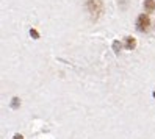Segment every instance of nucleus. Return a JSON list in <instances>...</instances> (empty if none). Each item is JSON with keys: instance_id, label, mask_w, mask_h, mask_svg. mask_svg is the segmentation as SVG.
I'll use <instances>...</instances> for the list:
<instances>
[{"instance_id": "obj_1", "label": "nucleus", "mask_w": 155, "mask_h": 139, "mask_svg": "<svg viewBox=\"0 0 155 139\" xmlns=\"http://www.w3.org/2000/svg\"><path fill=\"white\" fill-rule=\"evenodd\" d=\"M88 10L91 11L94 17L99 16V13L102 11V3H100V0H88Z\"/></svg>"}, {"instance_id": "obj_6", "label": "nucleus", "mask_w": 155, "mask_h": 139, "mask_svg": "<svg viewBox=\"0 0 155 139\" xmlns=\"http://www.w3.org/2000/svg\"><path fill=\"white\" fill-rule=\"evenodd\" d=\"M121 50V44L119 42H114V52H119Z\"/></svg>"}, {"instance_id": "obj_8", "label": "nucleus", "mask_w": 155, "mask_h": 139, "mask_svg": "<svg viewBox=\"0 0 155 139\" xmlns=\"http://www.w3.org/2000/svg\"><path fill=\"white\" fill-rule=\"evenodd\" d=\"M13 139H24V136H22V134H14Z\"/></svg>"}, {"instance_id": "obj_3", "label": "nucleus", "mask_w": 155, "mask_h": 139, "mask_svg": "<svg viewBox=\"0 0 155 139\" xmlns=\"http://www.w3.org/2000/svg\"><path fill=\"white\" fill-rule=\"evenodd\" d=\"M135 47H136V39L132 38V36H127V38H125V49L133 50Z\"/></svg>"}, {"instance_id": "obj_2", "label": "nucleus", "mask_w": 155, "mask_h": 139, "mask_svg": "<svg viewBox=\"0 0 155 139\" xmlns=\"http://www.w3.org/2000/svg\"><path fill=\"white\" fill-rule=\"evenodd\" d=\"M149 25H150V19H149V16H146V14H141L138 17V21H136V27H138L140 31H146L149 28Z\"/></svg>"}, {"instance_id": "obj_4", "label": "nucleus", "mask_w": 155, "mask_h": 139, "mask_svg": "<svg viewBox=\"0 0 155 139\" xmlns=\"http://www.w3.org/2000/svg\"><path fill=\"white\" fill-rule=\"evenodd\" d=\"M144 8H146V11L152 13L155 10V2L153 0H144Z\"/></svg>"}, {"instance_id": "obj_9", "label": "nucleus", "mask_w": 155, "mask_h": 139, "mask_svg": "<svg viewBox=\"0 0 155 139\" xmlns=\"http://www.w3.org/2000/svg\"><path fill=\"white\" fill-rule=\"evenodd\" d=\"M153 97H155V92H153Z\"/></svg>"}, {"instance_id": "obj_7", "label": "nucleus", "mask_w": 155, "mask_h": 139, "mask_svg": "<svg viewBox=\"0 0 155 139\" xmlns=\"http://www.w3.org/2000/svg\"><path fill=\"white\" fill-rule=\"evenodd\" d=\"M17 105H21V102H17V99L14 97V100H13V108H16Z\"/></svg>"}, {"instance_id": "obj_5", "label": "nucleus", "mask_w": 155, "mask_h": 139, "mask_svg": "<svg viewBox=\"0 0 155 139\" xmlns=\"http://www.w3.org/2000/svg\"><path fill=\"white\" fill-rule=\"evenodd\" d=\"M30 34L33 36L35 39H38V38H39V36H38V31H36V30H31V31H30Z\"/></svg>"}]
</instances>
